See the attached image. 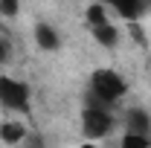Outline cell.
<instances>
[{
    "label": "cell",
    "mask_w": 151,
    "mask_h": 148,
    "mask_svg": "<svg viewBox=\"0 0 151 148\" xmlns=\"http://www.w3.org/2000/svg\"><path fill=\"white\" fill-rule=\"evenodd\" d=\"M81 131H84L90 139H105V137L113 131L111 108H102V105H84V111H81Z\"/></svg>",
    "instance_id": "3957f363"
},
{
    "label": "cell",
    "mask_w": 151,
    "mask_h": 148,
    "mask_svg": "<svg viewBox=\"0 0 151 148\" xmlns=\"http://www.w3.org/2000/svg\"><path fill=\"white\" fill-rule=\"evenodd\" d=\"M122 145H151V134L125 131V134H122Z\"/></svg>",
    "instance_id": "30bf717a"
},
{
    "label": "cell",
    "mask_w": 151,
    "mask_h": 148,
    "mask_svg": "<svg viewBox=\"0 0 151 148\" xmlns=\"http://www.w3.org/2000/svg\"><path fill=\"white\" fill-rule=\"evenodd\" d=\"M20 0H0V18H18Z\"/></svg>",
    "instance_id": "8fae6325"
},
{
    "label": "cell",
    "mask_w": 151,
    "mask_h": 148,
    "mask_svg": "<svg viewBox=\"0 0 151 148\" xmlns=\"http://www.w3.org/2000/svg\"><path fill=\"white\" fill-rule=\"evenodd\" d=\"M84 18H87L90 26L105 23V20H108V9H105V3H102V0H99V3H90V6H87V12H84Z\"/></svg>",
    "instance_id": "9c48e42d"
},
{
    "label": "cell",
    "mask_w": 151,
    "mask_h": 148,
    "mask_svg": "<svg viewBox=\"0 0 151 148\" xmlns=\"http://www.w3.org/2000/svg\"><path fill=\"white\" fill-rule=\"evenodd\" d=\"M90 35H93V41L99 44V47H105V50H113V47L119 44V29L113 26L111 20H105V23H96V26H90Z\"/></svg>",
    "instance_id": "5b68a950"
},
{
    "label": "cell",
    "mask_w": 151,
    "mask_h": 148,
    "mask_svg": "<svg viewBox=\"0 0 151 148\" xmlns=\"http://www.w3.org/2000/svg\"><path fill=\"white\" fill-rule=\"evenodd\" d=\"M0 139L6 142V145H18L26 139V128L15 122V119H9V122H0Z\"/></svg>",
    "instance_id": "52a82bcc"
},
{
    "label": "cell",
    "mask_w": 151,
    "mask_h": 148,
    "mask_svg": "<svg viewBox=\"0 0 151 148\" xmlns=\"http://www.w3.org/2000/svg\"><path fill=\"white\" fill-rule=\"evenodd\" d=\"M0 105L6 111L26 113L29 111V84L12 75H0Z\"/></svg>",
    "instance_id": "7a4b0ae2"
},
{
    "label": "cell",
    "mask_w": 151,
    "mask_h": 148,
    "mask_svg": "<svg viewBox=\"0 0 151 148\" xmlns=\"http://www.w3.org/2000/svg\"><path fill=\"white\" fill-rule=\"evenodd\" d=\"M102 3H111L113 9H116L122 18H128V20H137L142 15V3H139V0H102Z\"/></svg>",
    "instance_id": "ba28073f"
},
{
    "label": "cell",
    "mask_w": 151,
    "mask_h": 148,
    "mask_svg": "<svg viewBox=\"0 0 151 148\" xmlns=\"http://www.w3.org/2000/svg\"><path fill=\"white\" fill-rule=\"evenodd\" d=\"M125 131L151 134V113L145 108H131V111L125 113Z\"/></svg>",
    "instance_id": "8992f818"
},
{
    "label": "cell",
    "mask_w": 151,
    "mask_h": 148,
    "mask_svg": "<svg viewBox=\"0 0 151 148\" xmlns=\"http://www.w3.org/2000/svg\"><path fill=\"white\" fill-rule=\"evenodd\" d=\"M139 3H142V12H145V9H151V0H139Z\"/></svg>",
    "instance_id": "4fadbf2b"
},
{
    "label": "cell",
    "mask_w": 151,
    "mask_h": 148,
    "mask_svg": "<svg viewBox=\"0 0 151 148\" xmlns=\"http://www.w3.org/2000/svg\"><path fill=\"white\" fill-rule=\"evenodd\" d=\"M32 35H35L38 50H44V52H55L58 47H61V35H58V29L52 23H35Z\"/></svg>",
    "instance_id": "277c9868"
},
{
    "label": "cell",
    "mask_w": 151,
    "mask_h": 148,
    "mask_svg": "<svg viewBox=\"0 0 151 148\" xmlns=\"http://www.w3.org/2000/svg\"><path fill=\"white\" fill-rule=\"evenodd\" d=\"M9 55H12V44L6 38H0V61H9Z\"/></svg>",
    "instance_id": "7c38bea8"
},
{
    "label": "cell",
    "mask_w": 151,
    "mask_h": 148,
    "mask_svg": "<svg viewBox=\"0 0 151 148\" xmlns=\"http://www.w3.org/2000/svg\"><path fill=\"white\" fill-rule=\"evenodd\" d=\"M90 93H93L96 99H102V105H108L113 108L125 93H128V84H125V78L111 70V67H99L90 73Z\"/></svg>",
    "instance_id": "6da1fadb"
}]
</instances>
